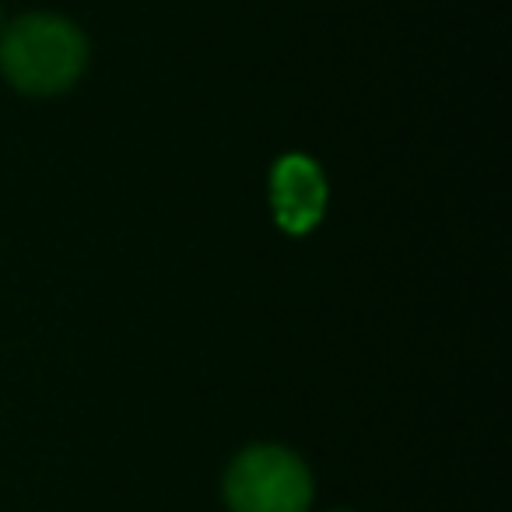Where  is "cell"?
<instances>
[{
  "label": "cell",
  "mask_w": 512,
  "mask_h": 512,
  "mask_svg": "<svg viewBox=\"0 0 512 512\" xmlns=\"http://www.w3.org/2000/svg\"><path fill=\"white\" fill-rule=\"evenodd\" d=\"M85 57V36L57 15H25L0 36V71L25 95L67 92L85 71Z\"/></svg>",
  "instance_id": "obj_1"
},
{
  "label": "cell",
  "mask_w": 512,
  "mask_h": 512,
  "mask_svg": "<svg viewBox=\"0 0 512 512\" xmlns=\"http://www.w3.org/2000/svg\"><path fill=\"white\" fill-rule=\"evenodd\" d=\"M225 498L232 512H306L313 502V481L295 453L256 446L232 463Z\"/></svg>",
  "instance_id": "obj_2"
},
{
  "label": "cell",
  "mask_w": 512,
  "mask_h": 512,
  "mask_svg": "<svg viewBox=\"0 0 512 512\" xmlns=\"http://www.w3.org/2000/svg\"><path fill=\"white\" fill-rule=\"evenodd\" d=\"M271 200L278 225L292 235H306L320 225L323 207H327V183L313 158L288 155L274 165L271 176Z\"/></svg>",
  "instance_id": "obj_3"
}]
</instances>
